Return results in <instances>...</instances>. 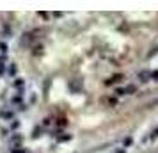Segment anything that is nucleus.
<instances>
[{
  "label": "nucleus",
  "mask_w": 158,
  "mask_h": 153,
  "mask_svg": "<svg viewBox=\"0 0 158 153\" xmlns=\"http://www.w3.org/2000/svg\"><path fill=\"white\" fill-rule=\"evenodd\" d=\"M119 80H123V75H115V77H112L110 80H107V84H108V86H110L112 82H119Z\"/></svg>",
  "instance_id": "3"
},
{
  "label": "nucleus",
  "mask_w": 158,
  "mask_h": 153,
  "mask_svg": "<svg viewBox=\"0 0 158 153\" xmlns=\"http://www.w3.org/2000/svg\"><path fill=\"white\" fill-rule=\"evenodd\" d=\"M124 91H126V95H135V93H137V86H133V84H128Z\"/></svg>",
  "instance_id": "2"
},
{
  "label": "nucleus",
  "mask_w": 158,
  "mask_h": 153,
  "mask_svg": "<svg viewBox=\"0 0 158 153\" xmlns=\"http://www.w3.org/2000/svg\"><path fill=\"white\" fill-rule=\"evenodd\" d=\"M153 137H158V128H156L155 132H153Z\"/></svg>",
  "instance_id": "6"
},
{
  "label": "nucleus",
  "mask_w": 158,
  "mask_h": 153,
  "mask_svg": "<svg viewBox=\"0 0 158 153\" xmlns=\"http://www.w3.org/2000/svg\"><path fill=\"white\" fill-rule=\"evenodd\" d=\"M131 142H133V139H131V137H126V139H124V144H126V146H130Z\"/></svg>",
  "instance_id": "5"
},
{
  "label": "nucleus",
  "mask_w": 158,
  "mask_h": 153,
  "mask_svg": "<svg viewBox=\"0 0 158 153\" xmlns=\"http://www.w3.org/2000/svg\"><path fill=\"white\" fill-rule=\"evenodd\" d=\"M115 153H126V151H124V150H117Z\"/></svg>",
  "instance_id": "7"
},
{
  "label": "nucleus",
  "mask_w": 158,
  "mask_h": 153,
  "mask_svg": "<svg viewBox=\"0 0 158 153\" xmlns=\"http://www.w3.org/2000/svg\"><path fill=\"white\" fill-rule=\"evenodd\" d=\"M149 77H151V71H140L139 75H137V79H139V80L142 82V84H144V82H148V80H149Z\"/></svg>",
  "instance_id": "1"
},
{
  "label": "nucleus",
  "mask_w": 158,
  "mask_h": 153,
  "mask_svg": "<svg viewBox=\"0 0 158 153\" xmlns=\"http://www.w3.org/2000/svg\"><path fill=\"white\" fill-rule=\"evenodd\" d=\"M151 79L153 80H158V71H151Z\"/></svg>",
  "instance_id": "4"
}]
</instances>
